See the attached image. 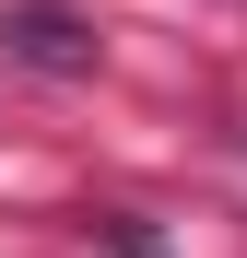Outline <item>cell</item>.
<instances>
[{"label":"cell","instance_id":"obj_1","mask_svg":"<svg viewBox=\"0 0 247 258\" xmlns=\"http://www.w3.org/2000/svg\"><path fill=\"white\" fill-rule=\"evenodd\" d=\"M0 59L47 71V82H82L94 71V24H82L71 0H12V12H0Z\"/></svg>","mask_w":247,"mask_h":258}]
</instances>
